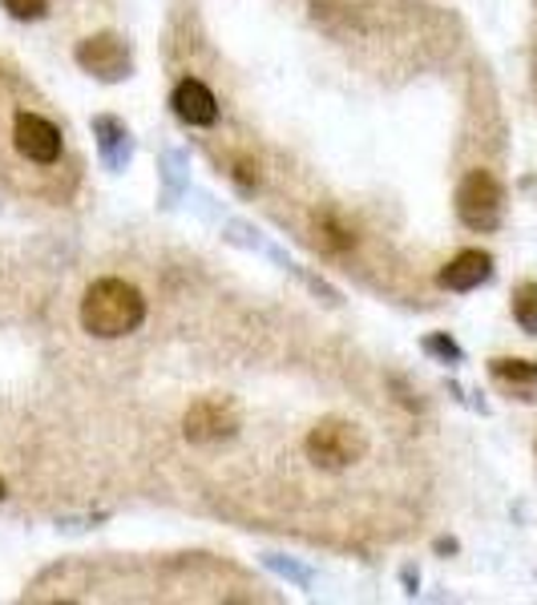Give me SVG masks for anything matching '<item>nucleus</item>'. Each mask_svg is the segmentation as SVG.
Masks as SVG:
<instances>
[{
  "mask_svg": "<svg viewBox=\"0 0 537 605\" xmlns=\"http://www.w3.org/2000/svg\"><path fill=\"white\" fill-rule=\"evenodd\" d=\"M146 319V299L126 279H97L82 299V327L97 339H122Z\"/></svg>",
  "mask_w": 537,
  "mask_h": 605,
  "instance_id": "nucleus-1",
  "label": "nucleus"
},
{
  "mask_svg": "<svg viewBox=\"0 0 537 605\" xmlns=\"http://www.w3.org/2000/svg\"><path fill=\"white\" fill-rule=\"evenodd\" d=\"M307 453L316 460L319 468L327 473H339V468L356 465L364 453H368V436H364L351 420H339V416H327L319 420L312 436H307Z\"/></svg>",
  "mask_w": 537,
  "mask_h": 605,
  "instance_id": "nucleus-2",
  "label": "nucleus"
},
{
  "mask_svg": "<svg viewBox=\"0 0 537 605\" xmlns=\"http://www.w3.org/2000/svg\"><path fill=\"white\" fill-rule=\"evenodd\" d=\"M505 210V190L489 170H473V174L456 187V214L468 231H497Z\"/></svg>",
  "mask_w": 537,
  "mask_h": 605,
  "instance_id": "nucleus-3",
  "label": "nucleus"
},
{
  "mask_svg": "<svg viewBox=\"0 0 537 605\" xmlns=\"http://www.w3.org/2000/svg\"><path fill=\"white\" fill-rule=\"evenodd\" d=\"M77 65H82L90 77H97V82H122V77H129V70H134L126 41L114 33L85 36L82 45H77Z\"/></svg>",
  "mask_w": 537,
  "mask_h": 605,
  "instance_id": "nucleus-4",
  "label": "nucleus"
},
{
  "mask_svg": "<svg viewBox=\"0 0 537 605\" xmlns=\"http://www.w3.org/2000/svg\"><path fill=\"white\" fill-rule=\"evenodd\" d=\"M234 432H239V412H234L231 400L202 396L199 404H190V412H187V441L190 444L231 441Z\"/></svg>",
  "mask_w": 537,
  "mask_h": 605,
  "instance_id": "nucleus-5",
  "label": "nucleus"
},
{
  "mask_svg": "<svg viewBox=\"0 0 537 605\" xmlns=\"http://www.w3.org/2000/svg\"><path fill=\"white\" fill-rule=\"evenodd\" d=\"M12 141H17L21 158H29L36 166H53L61 158V129L41 114H17Z\"/></svg>",
  "mask_w": 537,
  "mask_h": 605,
  "instance_id": "nucleus-6",
  "label": "nucleus"
},
{
  "mask_svg": "<svg viewBox=\"0 0 537 605\" xmlns=\"http://www.w3.org/2000/svg\"><path fill=\"white\" fill-rule=\"evenodd\" d=\"M170 105H175L178 121H187V126H214V117H219V102H214V94L202 82H194V77L175 85Z\"/></svg>",
  "mask_w": 537,
  "mask_h": 605,
  "instance_id": "nucleus-7",
  "label": "nucleus"
},
{
  "mask_svg": "<svg viewBox=\"0 0 537 605\" xmlns=\"http://www.w3.org/2000/svg\"><path fill=\"white\" fill-rule=\"evenodd\" d=\"M493 275V258L485 251H461L453 263H444L436 283H441L444 291H473L481 283H489Z\"/></svg>",
  "mask_w": 537,
  "mask_h": 605,
  "instance_id": "nucleus-8",
  "label": "nucleus"
},
{
  "mask_svg": "<svg viewBox=\"0 0 537 605\" xmlns=\"http://www.w3.org/2000/svg\"><path fill=\"white\" fill-rule=\"evenodd\" d=\"M489 375L517 400H537V363L529 360H493Z\"/></svg>",
  "mask_w": 537,
  "mask_h": 605,
  "instance_id": "nucleus-9",
  "label": "nucleus"
},
{
  "mask_svg": "<svg viewBox=\"0 0 537 605\" xmlns=\"http://www.w3.org/2000/svg\"><path fill=\"white\" fill-rule=\"evenodd\" d=\"M94 134L109 170H122L129 162V129L117 117H94Z\"/></svg>",
  "mask_w": 537,
  "mask_h": 605,
  "instance_id": "nucleus-10",
  "label": "nucleus"
},
{
  "mask_svg": "<svg viewBox=\"0 0 537 605\" xmlns=\"http://www.w3.org/2000/svg\"><path fill=\"white\" fill-rule=\"evenodd\" d=\"M514 319L537 336V283H517L514 287Z\"/></svg>",
  "mask_w": 537,
  "mask_h": 605,
  "instance_id": "nucleus-11",
  "label": "nucleus"
},
{
  "mask_svg": "<svg viewBox=\"0 0 537 605\" xmlns=\"http://www.w3.org/2000/svg\"><path fill=\"white\" fill-rule=\"evenodd\" d=\"M351 243H356V234H348V226H339L331 214L316 219V246H324V251H348Z\"/></svg>",
  "mask_w": 537,
  "mask_h": 605,
  "instance_id": "nucleus-12",
  "label": "nucleus"
},
{
  "mask_svg": "<svg viewBox=\"0 0 537 605\" xmlns=\"http://www.w3.org/2000/svg\"><path fill=\"white\" fill-rule=\"evenodd\" d=\"M4 9H9V17H17V21H41L49 12V0H0Z\"/></svg>",
  "mask_w": 537,
  "mask_h": 605,
  "instance_id": "nucleus-13",
  "label": "nucleus"
},
{
  "mask_svg": "<svg viewBox=\"0 0 537 605\" xmlns=\"http://www.w3.org/2000/svg\"><path fill=\"white\" fill-rule=\"evenodd\" d=\"M424 351H432V355H441V360H461V348H456L453 339H444V336H429L424 339Z\"/></svg>",
  "mask_w": 537,
  "mask_h": 605,
  "instance_id": "nucleus-14",
  "label": "nucleus"
},
{
  "mask_svg": "<svg viewBox=\"0 0 537 605\" xmlns=\"http://www.w3.org/2000/svg\"><path fill=\"white\" fill-rule=\"evenodd\" d=\"M0 497H4V480H0Z\"/></svg>",
  "mask_w": 537,
  "mask_h": 605,
  "instance_id": "nucleus-15",
  "label": "nucleus"
}]
</instances>
